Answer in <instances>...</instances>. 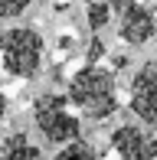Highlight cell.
<instances>
[{
	"label": "cell",
	"instance_id": "3957f363",
	"mask_svg": "<svg viewBox=\"0 0 157 160\" xmlns=\"http://www.w3.org/2000/svg\"><path fill=\"white\" fill-rule=\"evenodd\" d=\"M33 121H36L39 134L59 147L82 137V121H78V114H72V108L62 95H39L33 101Z\"/></svg>",
	"mask_w": 157,
	"mask_h": 160
},
{
	"label": "cell",
	"instance_id": "30bf717a",
	"mask_svg": "<svg viewBox=\"0 0 157 160\" xmlns=\"http://www.w3.org/2000/svg\"><path fill=\"white\" fill-rule=\"evenodd\" d=\"M30 0H0V20H13L20 13H26Z\"/></svg>",
	"mask_w": 157,
	"mask_h": 160
},
{
	"label": "cell",
	"instance_id": "7c38bea8",
	"mask_svg": "<svg viewBox=\"0 0 157 160\" xmlns=\"http://www.w3.org/2000/svg\"><path fill=\"white\" fill-rule=\"evenodd\" d=\"M105 3H108L111 10H118V13H121V10H124V7H131V3H138V0H105Z\"/></svg>",
	"mask_w": 157,
	"mask_h": 160
},
{
	"label": "cell",
	"instance_id": "ba28073f",
	"mask_svg": "<svg viewBox=\"0 0 157 160\" xmlns=\"http://www.w3.org/2000/svg\"><path fill=\"white\" fill-rule=\"evenodd\" d=\"M53 160H98V154L85 141H72V144H66L62 150H56Z\"/></svg>",
	"mask_w": 157,
	"mask_h": 160
},
{
	"label": "cell",
	"instance_id": "9c48e42d",
	"mask_svg": "<svg viewBox=\"0 0 157 160\" xmlns=\"http://www.w3.org/2000/svg\"><path fill=\"white\" fill-rule=\"evenodd\" d=\"M108 17H111V7L105 3V0L89 7V23H92V30H102V26L108 23Z\"/></svg>",
	"mask_w": 157,
	"mask_h": 160
},
{
	"label": "cell",
	"instance_id": "52a82bcc",
	"mask_svg": "<svg viewBox=\"0 0 157 160\" xmlns=\"http://www.w3.org/2000/svg\"><path fill=\"white\" fill-rule=\"evenodd\" d=\"M0 160H43V157H39L36 144H33L23 131H17V134L0 141Z\"/></svg>",
	"mask_w": 157,
	"mask_h": 160
},
{
	"label": "cell",
	"instance_id": "7a4b0ae2",
	"mask_svg": "<svg viewBox=\"0 0 157 160\" xmlns=\"http://www.w3.org/2000/svg\"><path fill=\"white\" fill-rule=\"evenodd\" d=\"M43 36L33 26H10L0 33V62L13 78H33L43 69Z\"/></svg>",
	"mask_w": 157,
	"mask_h": 160
},
{
	"label": "cell",
	"instance_id": "5bb4252c",
	"mask_svg": "<svg viewBox=\"0 0 157 160\" xmlns=\"http://www.w3.org/2000/svg\"><path fill=\"white\" fill-rule=\"evenodd\" d=\"M147 3H151V7H157V0H147Z\"/></svg>",
	"mask_w": 157,
	"mask_h": 160
},
{
	"label": "cell",
	"instance_id": "6da1fadb",
	"mask_svg": "<svg viewBox=\"0 0 157 160\" xmlns=\"http://www.w3.org/2000/svg\"><path fill=\"white\" fill-rule=\"evenodd\" d=\"M66 101H69V108H75L78 114H85L92 121L111 118L118 111V78H115V72L98 65V62L82 65L72 75V82H69Z\"/></svg>",
	"mask_w": 157,
	"mask_h": 160
},
{
	"label": "cell",
	"instance_id": "4fadbf2b",
	"mask_svg": "<svg viewBox=\"0 0 157 160\" xmlns=\"http://www.w3.org/2000/svg\"><path fill=\"white\" fill-rule=\"evenodd\" d=\"M3 114H7V98L0 95V121H3Z\"/></svg>",
	"mask_w": 157,
	"mask_h": 160
},
{
	"label": "cell",
	"instance_id": "5b68a950",
	"mask_svg": "<svg viewBox=\"0 0 157 160\" xmlns=\"http://www.w3.org/2000/svg\"><path fill=\"white\" fill-rule=\"evenodd\" d=\"M111 150L118 160H157V134L141 124H121L111 131Z\"/></svg>",
	"mask_w": 157,
	"mask_h": 160
},
{
	"label": "cell",
	"instance_id": "277c9868",
	"mask_svg": "<svg viewBox=\"0 0 157 160\" xmlns=\"http://www.w3.org/2000/svg\"><path fill=\"white\" fill-rule=\"evenodd\" d=\"M128 105H131V111L138 114L141 124L157 134V59H147L131 75Z\"/></svg>",
	"mask_w": 157,
	"mask_h": 160
},
{
	"label": "cell",
	"instance_id": "8fae6325",
	"mask_svg": "<svg viewBox=\"0 0 157 160\" xmlns=\"http://www.w3.org/2000/svg\"><path fill=\"white\" fill-rule=\"evenodd\" d=\"M102 52H105L102 39H92V49H89V62H98V59H102Z\"/></svg>",
	"mask_w": 157,
	"mask_h": 160
},
{
	"label": "cell",
	"instance_id": "8992f818",
	"mask_svg": "<svg viewBox=\"0 0 157 160\" xmlns=\"http://www.w3.org/2000/svg\"><path fill=\"white\" fill-rule=\"evenodd\" d=\"M118 36L128 42V46H144L157 36V17L151 7L144 3H131L121 10V20H118Z\"/></svg>",
	"mask_w": 157,
	"mask_h": 160
}]
</instances>
